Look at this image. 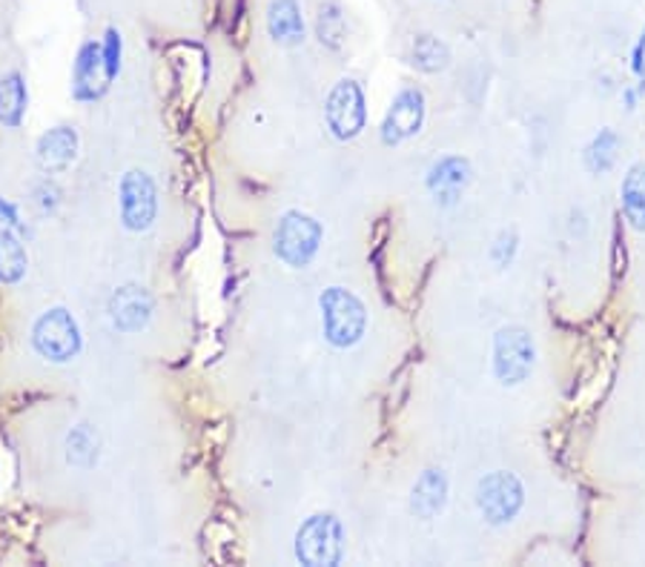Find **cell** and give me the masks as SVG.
Instances as JSON below:
<instances>
[{
    "label": "cell",
    "mask_w": 645,
    "mask_h": 567,
    "mask_svg": "<svg viewBox=\"0 0 645 567\" xmlns=\"http://www.w3.org/2000/svg\"><path fill=\"white\" fill-rule=\"evenodd\" d=\"M319 313H321V336L336 350H353L362 344L371 325V313L364 307L353 290L333 287L321 290L319 295Z\"/></svg>",
    "instance_id": "6da1fadb"
},
{
    "label": "cell",
    "mask_w": 645,
    "mask_h": 567,
    "mask_svg": "<svg viewBox=\"0 0 645 567\" xmlns=\"http://www.w3.org/2000/svg\"><path fill=\"white\" fill-rule=\"evenodd\" d=\"M293 553L305 567H339L348 553V533L339 515L330 510L307 515L298 524Z\"/></svg>",
    "instance_id": "7a4b0ae2"
},
{
    "label": "cell",
    "mask_w": 645,
    "mask_h": 567,
    "mask_svg": "<svg viewBox=\"0 0 645 567\" xmlns=\"http://www.w3.org/2000/svg\"><path fill=\"white\" fill-rule=\"evenodd\" d=\"M536 370V339L522 325H505L494 332L490 373L499 387H522Z\"/></svg>",
    "instance_id": "3957f363"
},
{
    "label": "cell",
    "mask_w": 645,
    "mask_h": 567,
    "mask_svg": "<svg viewBox=\"0 0 645 567\" xmlns=\"http://www.w3.org/2000/svg\"><path fill=\"white\" fill-rule=\"evenodd\" d=\"M325 241V227L319 218L302 209H287L282 213L273 229V252L290 270H305L316 261Z\"/></svg>",
    "instance_id": "277c9868"
},
{
    "label": "cell",
    "mask_w": 645,
    "mask_h": 567,
    "mask_svg": "<svg viewBox=\"0 0 645 567\" xmlns=\"http://www.w3.org/2000/svg\"><path fill=\"white\" fill-rule=\"evenodd\" d=\"M30 341L32 350L44 361H53V364H69L83 350L81 325L67 307L44 309L32 325Z\"/></svg>",
    "instance_id": "5b68a950"
},
{
    "label": "cell",
    "mask_w": 645,
    "mask_h": 567,
    "mask_svg": "<svg viewBox=\"0 0 645 567\" xmlns=\"http://www.w3.org/2000/svg\"><path fill=\"white\" fill-rule=\"evenodd\" d=\"M474 504L490 528H505L517 522V515L525 508V485L517 473L490 470L476 481Z\"/></svg>",
    "instance_id": "8992f818"
},
{
    "label": "cell",
    "mask_w": 645,
    "mask_h": 567,
    "mask_svg": "<svg viewBox=\"0 0 645 567\" xmlns=\"http://www.w3.org/2000/svg\"><path fill=\"white\" fill-rule=\"evenodd\" d=\"M161 213L156 178L147 170H126L118 181V218L126 233H149Z\"/></svg>",
    "instance_id": "52a82bcc"
},
{
    "label": "cell",
    "mask_w": 645,
    "mask_h": 567,
    "mask_svg": "<svg viewBox=\"0 0 645 567\" xmlns=\"http://www.w3.org/2000/svg\"><path fill=\"white\" fill-rule=\"evenodd\" d=\"M327 133L341 144L357 140L367 129V98L357 78H339L325 101Z\"/></svg>",
    "instance_id": "ba28073f"
},
{
    "label": "cell",
    "mask_w": 645,
    "mask_h": 567,
    "mask_svg": "<svg viewBox=\"0 0 645 567\" xmlns=\"http://www.w3.org/2000/svg\"><path fill=\"white\" fill-rule=\"evenodd\" d=\"M425 118H428V101L419 87H401L387 106L382 126H378V138L385 147H399L408 144L416 135L422 133Z\"/></svg>",
    "instance_id": "9c48e42d"
},
{
    "label": "cell",
    "mask_w": 645,
    "mask_h": 567,
    "mask_svg": "<svg viewBox=\"0 0 645 567\" xmlns=\"http://www.w3.org/2000/svg\"><path fill=\"white\" fill-rule=\"evenodd\" d=\"M474 181V163L465 155H442L425 172V190L439 209H453Z\"/></svg>",
    "instance_id": "30bf717a"
},
{
    "label": "cell",
    "mask_w": 645,
    "mask_h": 567,
    "mask_svg": "<svg viewBox=\"0 0 645 567\" xmlns=\"http://www.w3.org/2000/svg\"><path fill=\"white\" fill-rule=\"evenodd\" d=\"M106 313H110L115 330L124 332V336H138L142 330H147L152 316H156V298L142 284H121L110 295Z\"/></svg>",
    "instance_id": "8fae6325"
},
{
    "label": "cell",
    "mask_w": 645,
    "mask_h": 567,
    "mask_svg": "<svg viewBox=\"0 0 645 567\" xmlns=\"http://www.w3.org/2000/svg\"><path fill=\"white\" fill-rule=\"evenodd\" d=\"M110 87L112 78L110 72H106L101 44L87 41V44H81V49H78L72 64V98L78 103L101 101V98L110 92Z\"/></svg>",
    "instance_id": "7c38bea8"
},
{
    "label": "cell",
    "mask_w": 645,
    "mask_h": 567,
    "mask_svg": "<svg viewBox=\"0 0 645 567\" xmlns=\"http://www.w3.org/2000/svg\"><path fill=\"white\" fill-rule=\"evenodd\" d=\"M78 147H81V138H78V129L75 126H53L46 129L35 144V163L46 175H58V172L69 170L78 158Z\"/></svg>",
    "instance_id": "4fadbf2b"
},
{
    "label": "cell",
    "mask_w": 645,
    "mask_h": 567,
    "mask_svg": "<svg viewBox=\"0 0 645 567\" xmlns=\"http://www.w3.org/2000/svg\"><path fill=\"white\" fill-rule=\"evenodd\" d=\"M448 499H451L448 473L439 470V467H428L416 476L414 487H410V513L422 522H430V519L445 513Z\"/></svg>",
    "instance_id": "5bb4252c"
},
{
    "label": "cell",
    "mask_w": 645,
    "mask_h": 567,
    "mask_svg": "<svg viewBox=\"0 0 645 567\" xmlns=\"http://www.w3.org/2000/svg\"><path fill=\"white\" fill-rule=\"evenodd\" d=\"M268 35L275 44L298 46L305 44L307 26L298 0H270L268 7Z\"/></svg>",
    "instance_id": "9a60e30c"
},
{
    "label": "cell",
    "mask_w": 645,
    "mask_h": 567,
    "mask_svg": "<svg viewBox=\"0 0 645 567\" xmlns=\"http://www.w3.org/2000/svg\"><path fill=\"white\" fill-rule=\"evenodd\" d=\"M620 209L634 233H645V161L631 163L620 181Z\"/></svg>",
    "instance_id": "2e32d148"
},
{
    "label": "cell",
    "mask_w": 645,
    "mask_h": 567,
    "mask_svg": "<svg viewBox=\"0 0 645 567\" xmlns=\"http://www.w3.org/2000/svg\"><path fill=\"white\" fill-rule=\"evenodd\" d=\"M451 49L442 37L430 35V32H419V35L410 41L408 64L422 75H439L451 67Z\"/></svg>",
    "instance_id": "e0dca14e"
},
{
    "label": "cell",
    "mask_w": 645,
    "mask_h": 567,
    "mask_svg": "<svg viewBox=\"0 0 645 567\" xmlns=\"http://www.w3.org/2000/svg\"><path fill=\"white\" fill-rule=\"evenodd\" d=\"M620 147H623V138L616 133L614 126H602L600 133L593 135L591 140L582 149V163L591 175H609L616 167V158H620Z\"/></svg>",
    "instance_id": "ac0fdd59"
},
{
    "label": "cell",
    "mask_w": 645,
    "mask_h": 567,
    "mask_svg": "<svg viewBox=\"0 0 645 567\" xmlns=\"http://www.w3.org/2000/svg\"><path fill=\"white\" fill-rule=\"evenodd\" d=\"M30 110V92L21 72H7L0 78V126L21 129Z\"/></svg>",
    "instance_id": "d6986e66"
},
{
    "label": "cell",
    "mask_w": 645,
    "mask_h": 567,
    "mask_svg": "<svg viewBox=\"0 0 645 567\" xmlns=\"http://www.w3.org/2000/svg\"><path fill=\"white\" fill-rule=\"evenodd\" d=\"M30 273V252L23 247L21 233L0 224V284H21Z\"/></svg>",
    "instance_id": "ffe728a7"
},
{
    "label": "cell",
    "mask_w": 645,
    "mask_h": 567,
    "mask_svg": "<svg viewBox=\"0 0 645 567\" xmlns=\"http://www.w3.org/2000/svg\"><path fill=\"white\" fill-rule=\"evenodd\" d=\"M98 433L92 424L81 421V424H75L72 430L64 439V450H67V462L72 467H81V470H90L92 464H98Z\"/></svg>",
    "instance_id": "44dd1931"
},
{
    "label": "cell",
    "mask_w": 645,
    "mask_h": 567,
    "mask_svg": "<svg viewBox=\"0 0 645 567\" xmlns=\"http://www.w3.org/2000/svg\"><path fill=\"white\" fill-rule=\"evenodd\" d=\"M316 37L319 44L330 52H339L348 41V21H344V12L336 0H327L319 7V18H316Z\"/></svg>",
    "instance_id": "7402d4cb"
},
{
    "label": "cell",
    "mask_w": 645,
    "mask_h": 567,
    "mask_svg": "<svg viewBox=\"0 0 645 567\" xmlns=\"http://www.w3.org/2000/svg\"><path fill=\"white\" fill-rule=\"evenodd\" d=\"M517 252H520V233L517 229H502V233H497L494 243H490L488 258L497 270H508L513 264Z\"/></svg>",
    "instance_id": "603a6c76"
},
{
    "label": "cell",
    "mask_w": 645,
    "mask_h": 567,
    "mask_svg": "<svg viewBox=\"0 0 645 567\" xmlns=\"http://www.w3.org/2000/svg\"><path fill=\"white\" fill-rule=\"evenodd\" d=\"M101 52H104V64L110 78L115 81L121 72V58H124V41H121V32L115 26L104 32V41H101Z\"/></svg>",
    "instance_id": "cb8c5ba5"
},
{
    "label": "cell",
    "mask_w": 645,
    "mask_h": 567,
    "mask_svg": "<svg viewBox=\"0 0 645 567\" xmlns=\"http://www.w3.org/2000/svg\"><path fill=\"white\" fill-rule=\"evenodd\" d=\"M631 72L640 78L637 92L640 95H645V26H643V32H640L634 49H631Z\"/></svg>",
    "instance_id": "d4e9b609"
},
{
    "label": "cell",
    "mask_w": 645,
    "mask_h": 567,
    "mask_svg": "<svg viewBox=\"0 0 645 567\" xmlns=\"http://www.w3.org/2000/svg\"><path fill=\"white\" fill-rule=\"evenodd\" d=\"M0 224L9 229H15V233H23V222H21V209H18V204H12L9 199H3L0 195Z\"/></svg>",
    "instance_id": "484cf974"
},
{
    "label": "cell",
    "mask_w": 645,
    "mask_h": 567,
    "mask_svg": "<svg viewBox=\"0 0 645 567\" xmlns=\"http://www.w3.org/2000/svg\"><path fill=\"white\" fill-rule=\"evenodd\" d=\"M623 98H625V106H629V112H634V110H637V98H640V92H637V89L625 87Z\"/></svg>",
    "instance_id": "4316f807"
}]
</instances>
